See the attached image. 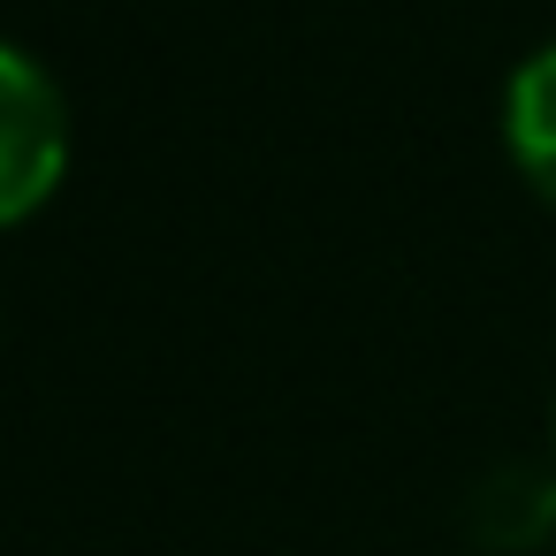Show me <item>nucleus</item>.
I'll list each match as a JSON object with an SVG mask.
<instances>
[{
	"mask_svg": "<svg viewBox=\"0 0 556 556\" xmlns=\"http://www.w3.org/2000/svg\"><path fill=\"white\" fill-rule=\"evenodd\" d=\"M503 146L518 161V176L556 206V39L533 47L510 85H503Z\"/></svg>",
	"mask_w": 556,
	"mask_h": 556,
	"instance_id": "3",
	"label": "nucleus"
},
{
	"mask_svg": "<svg viewBox=\"0 0 556 556\" xmlns=\"http://www.w3.org/2000/svg\"><path fill=\"white\" fill-rule=\"evenodd\" d=\"M70 168V100L24 47L0 39V229L54 199Z\"/></svg>",
	"mask_w": 556,
	"mask_h": 556,
	"instance_id": "1",
	"label": "nucleus"
},
{
	"mask_svg": "<svg viewBox=\"0 0 556 556\" xmlns=\"http://www.w3.org/2000/svg\"><path fill=\"white\" fill-rule=\"evenodd\" d=\"M548 442H556V419H548Z\"/></svg>",
	"mask_w": 556,
	"mask_h": 556,
	"instance_id": "4",
	"label": "nucleus"
},
{
	"mask_svg": "<svg viewBox=\"0 0 556 556\" xmlns=\"http://www.w3.org/2000/svg\"><path fill=\"white\" fill-rule=\"evenodd\" d=\"M465 526H472L480 548H503V556L541 548L556 533V457L548 465H533V457L488 465L480 488H472V503H465Z\"/></svg>",
	"mask_w": 556,
	"mask_h": 556,
	"instance_id": "2",
	"label": "nucleus"
}]
</instances>
